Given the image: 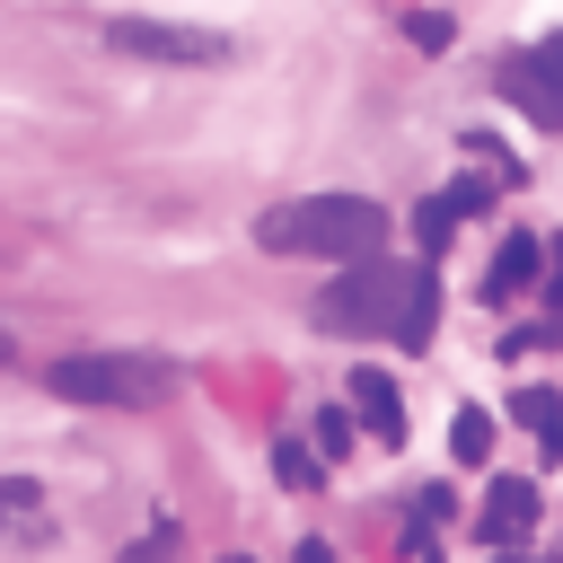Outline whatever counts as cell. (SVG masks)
Segmentation results:
<instances>
[{
    "label": "cell",
    "instance_id": "obj_15",
    "mask_svg": "<svg viewBox=\"0 0 563 563\" xmlns=\"http://www.w3.org/2000/svg\"><path fill=\"white\" fill-rule=\"evenodd\" d=\"M123 563H176V537H167V528H158V537H141V545H132V554H123Z\"/></svg>",
    "mask_w": 563,
    "mask_h": 563
},
{
    "label": "cell",
    "instance_id": "obj_7",
    "mask_svg": "<svg viewBox=\"0 0 563 563\" xmlns=\"http://www.w3.org/2000/svg\"><path fill=\"white\" fill-rule=\"evenodd\" d=\"M537 528V493L528 484H493L484 493V510H475V545H501V554H519V537Z\"/></svg>",
    "mask_w": 563,
    "mask_h": 563
},
{
    "label": "cell",
    "instance_id": "obj_9",
    "mask_svg": "<svg viewBox=\"0 0 563 563\" xmlns=\"http://www.w3.org/2000/svg\"><path fill=\"white\" fill-rule=\"evenodd\" d=\"M545 290V246L519 229V238H501V255H493V273H484V299H519V290Z\"/></svg>",
    "mask_w": 563,
    "mask_h": 563
},
{
    "label": "cell",
    "instance_id": "obj_18",
    "mask_svg": "<svg viewBox=\"0 0 563 563\" xmlns=\"http://www.w3.org/2000/svg\"><path fill=\"white\" fill-rule=\"evenodd\" d=\"M9 352H18V343H9V334H0V361H9Z\"/></svg>",
    "mask_w": 563,
    "mask_h": 563
},
{
    "label": "cell",
    "instance_id": "obj_16",
    "mask_svg": "<svg viewBox=\"0 0 563 563\" xmlns=\"http://www.w3.org/2000/svg\"><path fill=\"white\" fill-rule=\"evenodd\" d=\"M545 299H554V308H563V238H554V246H545Z\"/></svg>",
    "mask_w": 563,
    "mask_h": 563
},
{
    "label": "cell",
    "instance_id": "obj_17",
    "mask_svg": "<svg viewBox=\"0 0 563 563\" xmlns=\"http://www.w3.org/2000/svg\"><path fill=\"white\" fill-rule=\"evenodd\" d=\"M290 563H334V545H317V537H308V545H299Z\"/></svg>",
    "mask_w": 563,
    "mask_h": 563
},
{
    "label": "cell",
    "instance_id": "obj_2",
    "mask_svg": "<svg viewBox=\"0 0 563 563\" xmlns=\"http://www.w3.org/2000/svg\"><path fill=\"white\" fill-rule=\"evenodd\" d=\"M387 202L369 194H290L255 220V246L264 255H308V264H369L387 255Z\"/></svg>",
    "mask_w": 563,
    "mask_h": 563
},
{
    "label": "cell",
    "instance_id": "obj_11",
    "mask_svg": "<svg viewBox=\"0 0 563 563\" xmlns=\"http://www.w3.org/2000/svg\"><path fill=\"white\" fill-rule=\"evenodd\" d=\"M519 422H537V431H545V440L563 449V431H554V422H563V405H554V387H519Z\"/></svg>",
    "mask_w": 563,
    "mask_h": 563
},
{
    "label": "cell",
    "instance_id": "obj_6",
    "mask_svg": "<svg viewBox=\"0 0 563 563\" xmlns=\"http://www.w3.org/2000/svg\"><path fill=\"white\" fill-rule=\"evenodd\" d=\"M484 202H493V185H484V176H457V185H440V194L413 211V246H422V255H440V246H449V238H457V229H466Z\"/></svg>",
    "mask_w": 563,
    "mask_h": 563
},
{
    "label": "cell",
    "instance_id": "obj_4",
    "mask_svg": "<svg viewBox=\"0 0 563 563\" xmlns=\"http://www.w3.org/2000/svg\"><path fill=\"white\" fill-rule=\"evenodd\" d=\"M106 44L132 62H158V70H220L238 53L220 26H185V18H106Z\"/></svg>",
    "mask_w": 563,
    "mask_h": 563
},
{
    "label": "cell",
    "instance_id": "obj_5",
    "mask_svg": "<svg viewBox=\"0 0 563 563\" xmlns=\"http://www.w3.org/2000/svg\"><path fill=\"white\" fill-rule=\"evenodd\" d=\"M501 97H510L537 132H563V26L501 62Z\"/></svg>",
    "mask_w": 563,
    "mask_h": 563
},
{
    "label": "cell",
    "instance_id": "obj_10",
    "mask_svg": "<svg viewBox=\"0 0 563 563\" xmlns=\"http://www.w3.org/2000/svg\"><path fill=\"white\" fill-rule=\"evenodd\" d=\"M449 449H457V466H484V457H493V413H484V405H457Z\"/></svg>",
    "mask_w": 563,
    "mask_h": 563
},
{
    "label": "cell",
    "instance_id": "obj_19",
    "mask_svg": "<svg viewBox=\"0 0 563 563\" xmlns=\"http://www.w3.org/2000/svg\"><path fill=\"white\" fill-rule=\"evenodd\" d=\"M220 563H246V554H220Z\"/></svg>",
    "mask_w": 563,
    "mask_h": 563
},
{
    "label": "cell",
    "instance_id": "obj_8",
    "mask_svg": "<svg viewBox=\"0 0 563 563\" xmlns=\"http://www.w3.org/2000/svg\"><path fill=\"white\" fill-rule=\"evenodd\" d=\"M343 396H352V413H361V431H369V440H387V449L405 440V396H396V378H387V369H352V387H343Z\"/></svg>",
    "mask_w": 563,
    "mask_h": 563
},
{
    "label": "cell",
    "instance_id": "obj_3",
    "mask_svg": "<svg viewBox=\"0 0 563 563\" xmlns=\"http://www.w3.org/2000/svg\"><path fill=\"white\" fill-rule=\"evenodd\" d=\"M44 387L62 405H106V413H158L176 396V361L167 352H62L44 361Z\"/></svg>",
    "mask_w": 563,
    "mask_h": 563
},
{
    "label": "cell",
    "instance_id": "obj_14",
    "mask_svg": "<svg viewBox=\"0 0 563 563\" xmlns=\"http://www.w3.org/2000/svg\"><path fill=\"white\" fill-rule=\"evenodd\" d=\"M273 466H282V484H317V466H325V457H308L299 440H282V449H273Z\"/></svg>",
    "mask_w": 563,
    "mask_h": 563
},
{
    "label": "cell",
    "instance_id": "obj_13",
    "mask_svg": "<svg viewBox=\"0 0 563 563\" xmlns=\"http://www.w3.org/2000/svg\"><path fill=\"white\" fill-rule=\"evenodd\" d=\"M405 44L440 53V44H449V18H440V9H413V18H405Z\"/></svg>",
    "mask_w": 563,
    "mask_h": 563
},
{
    "label": "cell",
    "instance_id": "obj_20",
    "mask_svg": "<svg viewBox=\"0 0 563 563\" xmlns=\"http://www.w3.org/2000/svg\"><path fill=\"white\" fill-rule=\"evenodd\" d=\"M501 563H528V554H501Z\"/></svg>",
    "mask_w": 563,
    "mask_h": 563
},
{
    "label": "cell",
    "instance_id": "obj_12",
    "mask_svg": "<svg viewBox=\"0 0 563 563\" xmlns=\"http://www.w3.org/2000/svg\"><path fill=\"white\" fill-rule=\"evenodd\" d=\"M308 431H317V457L334 466V457H343V440H352V413H343V405H317V422H308Z\"/></svg>",
    "mask_w": 563,
    "mask_h": 563
},
{
    "label": "cell",
    "instance_id": "obj_1",
    "mask_svg": "<svg viewBox=\"0 0 563 563\" xmlns=\"http://www.w3.org/2000/svg\"><path fill=\"white\" fill-rule=\"evenodd\" d=\"M431 317H440L431 264H396V255L343 264L317 290V325L325 334H361V343H396V352H422L431 343Z\"/></svg>",
    "mask_w": 563,
    "mask_h": 563
}]
</instances>
